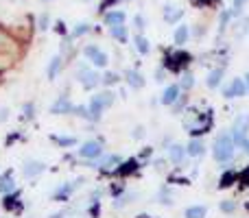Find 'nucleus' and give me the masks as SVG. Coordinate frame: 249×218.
Here are the masks:
<instances>
[{"label":"nucleus","instance_id":"obj_1","mask_svg":"<svg viewBox=\"0 0 249 218\" xmlns=\"http://www.w3.org/2000/svg\"><path fill=\"white\" fill-rule=\"evenodd\" d=\"M234 153H236V144H234L232 135L230 133H221L214 140V144H212V157L219 164H228L232 162Z\"/></svg>","mask_w":249,"mask_h":218},{"label":"nucleus","instance_id":"obj_2","mask_svg":"<svg viewBox=\"0 0 249 218\" xmlns=\"http://www.w3.org/2000/svg\"><path fill=\"white\" fill-rule=\"evenodd\" d=\"M114 101H116V96H114V92H109V90H105V92H99V94H94L92 96V101H90V116H92V120H101V114H103V109H107V107H112L114 105Z\"/></svg>","mask_w":249,"mask_h":218},{"label":"nucleus","instance_id":"obj_3","mask_svg":"<svg viewBox=\"0 0 249 218\" xmlns=\"http://www.w3.org/2000/svg\"><path fill=\"white\" fill-rule=\"evenodd\" d=\"M193 61V55L186 50H171L164 57V68L171 70V72H184L186 66Z\"/></svg>","mask_w":249,"mask_h":218},{"label":"nucleus","instance_id":"obj_4","mask_svg":"<svg viewBox=\"0 0 249 218\" xmlns=\"http://www.w3.org/2000/svg\"><path fill=\"white\" fill-rule=\"evenodd\" d=\"M22 50V44L13 37L9 31L0 29V55H7V57H18Z\"/></svg>","mask_w":249,"mask_h":218},{"label":"nucleus","instance_id":"obj_5","mask_svg":"<svg viewBox=\"0 0 249 218\" xmlns=\"http://www.w3.org/2000/svg\"><path fill=\"white\" fill-rule=\"evenodd\" d=\"M247 133H249V116H238L236 122H234V129H232V140L236 146L245 149L247 144Z\"/></svg>","mask_w":249,"mask_h":218},{"label":"nucleus","instance_id":"obj_6","mask_svg":"<svg viewBox=\"0 0 249 218\" xmlns=\"http://www.w3.org/2000/svg\"><path fill=\"white\" fill-rule=\"evenodd\" d=\"M83 55H86L88 59L92 61V66H94V68H105V66L109 64L107 55H105V52L101 50L99 46H94V44H90V46L83 48Z\"/></svg>","mask_w":249,"mask_h":218},{"label":"nucleus","instance_id":"obj_7","mask_svg":"<svg viewBox=\"0 0 249 218\" xmlns=\"http://www.w3.org/2000/svg\"><path fill=\"white\" fill-rule=\"evenodd\" d=\"M223 94H225V99H243V96H247L249 90H247L245 79H238V77L232 79V83L223 90Z\"/></svg>","mask_w":249,"mask_h":218},{"label":"nucleus","instance_id":"obj_8","mask_svg":"<svg viewBox=\"0 0 249 218\" xmlns=\"http://www.w3.org/2000/svg\"><path fill=\"white\" fill-rule=\"evenodd\" d=\"M79 81H81V85L86 87V90H94L96 85H99L103 79L99 77V72L92 68H81L79 70Z\"/></svg>","mask_w":249,"mask_h":218},{"label":"nucleus","instance_id":"obj_9","mask_svg":"<svg viewBox=\"0 0 249 218\" xmlns=\"http://www.w3.org/2000/svg\"><path fill=\"white\" fill-rule=\"evenodd\" d=\"M101 155H103V146L96 140L86 142V144H81V149H79V157H83V159H99Z\"/></svg>","mask_w":249,"mask_h":218},{"label":"nucleus","instance_id":"obj_10","mask_svg":"<svg viewBox=\"0 0 249 218\" xmlns=\"http://www.w3.org/2000/svg\"><path fill=\"white\" fill-rule=\"evenodd\" d=\"M179 99H181V85H177V83H171V85H168L166 90L162 92V99H160V103L166 105V107H173V105H175Z\"/></svg>","mask_w":249,"mask_h":218},{"label":"nucleus","instance_id":"obj_11","mask_svg":"<svg viewBox=\"0 0 249 218\" xmlns=\"http://www.w3.org/2000/svg\"><path fill=\"white\" fill-rule=\"evenodd\" d=\"M121 162H123V157H121V155H116V153L105 155V157L101 155L99 162L92 164V168H101V170H112V168H114V170H116V168L121 166Z\"/></svg>","mask_w":249,"mask_h":218},{"label":"nucleus","instance_id":"obj_12","mask_svg":"<svg viewBox=\"0 0 249 218\" xmlns=\"http://www.w3.org/2000/svg\"><path fill=\"white\" fill-rule=\"evenodd\" d=\"M124 20H127V13L123 11V9H109V11H105L103 16V22L105 26H118V24H124Z\"/></svg>","mask_w":249,"mask_h":218},{"label":"nucleus","instance_id":"obj_13","mask_svg":"<svg viewBox=\"0 0 249 218\" xmlns=\"http://www.w3.org/2000/svg\"><path fill=\"white\" fill-rule=\"evenodd\" d=\"M72 111H74V105H72V101H70L68 96H59V99L53 103V107H51V114H55V116L72 114Z\"/></svg>","mask_w":249,"mask_h":218},{"label":"nucleus","instance_id":"obj_14","mask_svg":"<svg viewBox=\"0 0 249 218\" xmlns=\"http://www.w3.org/2000/svg\"><path fill=\"white\" fill-rule=\"evenodd\" d=\"M173 39H175V46H177V48H181V46H184V44L190 39V26L186 24V22H179V24L175 26Z\"/></svg>","mask_w":249,"mask_h":218},{"label":"nucleus","instance_id":"obj_15","mask_svg":"<svg viewBox=\"0 0 249 218\" xmlns=\"http://www.w3.org/2000/svg\"><path fill=\"white\" fill-rule=\"evenodd\" d=\"M162 16H164V22H168V24H177V22L184 17V9L175 7V4H166Z\"/></svg>","mask_w":249,"mask_h":218},{"label":"nucleus","instance_id":"obj_16","mask_svg":"<svg viewBox=\"0 0 249 218\" xmlns=\"http://www.w3.org/2000/svg\"><path fill=\"white\" fill-rule=\"evenodd\" d=\"M186 153H188L190 157H201V155L206 153V144H203L201 137H193V140L186 144Z\"/></svg>","mask_w":249,"mask_h":218},{"label":"nucleus","instance_id":"obj_17","mask_svg":"<svg viewBox=\"0 0 249 218\" xmlns=\"http://www.w3.org/2000/svg\"><path fill=\"white\" fill-rule=\"evenodd\" d=\"M124 79H127V85L133 87V90H142L146 83L144 77H142L138 70H127V72H124Z\"/></svg>","mask_w":249,"mask_h":218},{"label":"nucleus","instance_id":"obj_18","mask_svg":"<svg viewBox=\"0 0 249 218\" xmlns=\"http://www.w3.org/2000/svg\"><path fill=\"white\" fill-rule=\"evenodd\" d=\"M186 155H188L186 153V146H181V144H173L171 149H168V159H171L175 166H179V164L184 162Z\"/></svg>","mask_w":249,"mask_h":218},{"label":"nucleus","instance_id":"obj_19","mask_svg":"<svg viewBox=\"0 0 249 218\" xmlns=\"http://www.w3.org/2000/svg\"><path fill=\"white\" fill-rule=\"evenodd\" d=\"M133 46H136V50L140 52V55H149V52H151V42L142 33L133 35Z\"/></svg>","mask_w":249,"mask_h":218},{"label":"nucleus","instance_id":"obj_20","mask_svg":"<svg viewBox=\"0 0 249 218\" xmlns=\"http://www.w3.org/2000/svg\"><path fill=\"white\" fill-rule=\"evenodd\" d=\"M223 74H225V70H223V68H214L210 74H208L206 85L210 87V90H216V87L221 85V81H223Z\"/></svg>","mask_w":249,"mask_h":218},{"label":"nucleus","instance_id":"obj_21","mask_svg":"<svg viewBox=\"0 0 249 218\" xmlns=\"http://www.w3.org/2000/svg\"><path fill=\"white\" fill-rule=\"evenodd\" d=\"M136 170H138V159H127V162H121V166H118L114 172H116L118 177H127Z\"/></svg>","mask_w":249,"mask_h":218},{"label":"nucleus","instance_id":"obj_22","mask_svg":"<svg viewBox=\"0 0 249 218\" xmlns=\"http://www.w3.org/2000/svg\"><path fill=\"white\" fill-rule=\"evenodd\" d=\"M109 35H112L114 39H118L121 44H127L129 42V29H127V24L112 26V29H109Z\"/></svg>","mask_w":249,"mask_h":218},{"label":"nucleus","instance_id":"obj_23","mask_svg":"<svg viewBox=\"0 0 249 218\" xmlns=\"http://www.w3.org/2000/svg\"><path fill=\"white\" fill-rule=\"evenodd\" d=\"M61 64H64V61H61V55H55L51 59L48 70H46V77L51 79V81H55V79H57V74H59V70H61Z\"/></svg>","mask_w":249,"mask_h":218},{"label":"nucleus","instance_id":"obj_24","mask_svg":"<svg viewBox=\"0 0 249 218\" xmlns=\"http://www.w3.org/2000/svg\"><path fill=\"white\" fill-rule=\"evenodd\" d=\"M44 168L46 166H44L42 162H26L22 172H24V177H37L39 172H44Z\"/></svg>","mask_w":249,"mask_h":218},{"label":"nucleus","instance_id":"obj_25","mask_svg":"<svg viewBox=\"0 0 249 218\" xmlns=\"http://www.w3.org/2000/svg\"><path fill=\"white\" fill-rule=\"evenodd\" d=\"M238 181V172L236 170H225L223 175H221L219 179V188H230V185H234Z\"/></svg>","mask_w":249,"mask_h":218},{"label":"nucleus","instance_id":"obj_26","mask_svg":"<svg viewBox=\"0 0 249 218\" xmlns=\"http://www.w3.org/2000/svg\"><path fill=\"white\" fill-rule=\"evenodd\" d=\"M206 216H208L206 205H190L184 212V218H206Z\"/></svg>","mask_w":249,"mask_h":218},{"label":"nucleus","instance_id":"obj_27","mask_svg":"<svg viewBox=\"0 0 249 218\" xmlns=\"http://www.w3.org/2000/svg\"><path fill=\"white\" fill-rule=\"evenodd\" d=\"M234 20V16H232V11L230 9H223L221 11V16H219V33H223L225 29H228V24Z\"/></svg>","mask_w":249,"mask_h":218},{"label":"nucleus","instance_id":"obj_28","mask_svg":"<svg viewBox=\"0 0 249 218\" xmlns=\"http://www.w3.org/2000/svg\"><path fill=\"white\" fill-rule=\"evenodd\" d=\"M13 190V177H11V172H7V175L0 179V192L2 194H9Z\"/></svg>","mask_w":249,"mask_h":218},{"label":"nucleus","instance_id":"obj_29","mask_svg":"<svg viewBox=\"0 0 249 218\" xmlns=\"http://www.w3.org/2000/svg\"><path fill=\"white\" fill-rule=\"evenodd\" d=\"M219 2L221 0H190V4L197 9H214L219 7Z\"/></svg>","mask_w":249,"mask_h":218},{"label":"nucleus","instance_id":"obj_30","mask_svg":"<svg viewBox=\"0 0 249 218\" xmlns=\"http://www.w3.org/2000/svg\"><path fill=\"white\" fill-rule=\"evenodd\" d=\"M184 90H193V85H195V77H193V72H181V83H179Z\"/></svg>","mask_w":249,"mask_h":218},{"label":"nucleus","instance_id":"obj_31","mask_svg":"<svg viewBox=\"0 0 249 218\" xmlns=\"http://www.w3.org/2000/svg\"><path fill=\"white\" fill-rule=\"evenodd\" d=\"M86 33H90V24H88V22H79L72 31V37H81V35H86Z\"/></svg>","mask_w":249,"mask_h":218},{"label":"nucleus","instance_id":"obj_32","mask_svg":"<svg viewBox=\"0 0 249 218\" xmlns=\"http://www.w3.org/2000/svg\"><path fill=\"white\" fill-rule=\"evenodd\" d=\"M249 2V0H232V9H234V11H232V16L234 17H241L243 16V7H245V4Z\"/></svg>","mask_w":249,"mask_h":218},{"label":"nucleus","instance_id":"obj_33","mask_svg":"<svg viewBox=\"0 0 249 218\" xmlns=\"http://www.w3.org/2000/svg\"><path fill=\"white\" fill-rule=\"evenodd\" d=\"M133 26H136V29L142 33V31L146 29V17L142 16V13H136V16H133Z\"/></svg>","mask_w":249,"mask_h":218},{"label":"nucleus","instance_id":"obj_34","mask_svg":"<svg viewBox=\"0 0 249 218\" xmlns=\"http://www.w3.org/2000/svg\"><path fill=\"white\" fill-rule=\"evenodd\" d=\"M48 26H51V16L44 11L42 16H39V20H37V29H39V31H46Z\"/></svg>","mask_w":249,"mask_h":218},{"label":"nucleus","instance_id":"obj_35","mask_svg":"<svg viewBox=\"0 0 249 218\" xmlns=\"http://www.w3.org/2000/svg\"><path fill=\"white\" fill-rule=\"evenodd\" d=\"M55 142L59 146H74V144H77V140H74V137H64V135L55 137Z\"/></svg>","mask_w":249,"mask_h":218},{"label":"nucleus","instance_id":"obj_36","mask_svg":"<svg viewBox=\"0 0 249 218\" xmlns=\"http://www.w3.org/2000/svg\"><path fill=\"white\" fill-rule=\"evenodd\" d=\"M118 79H121V77H118L116 72H107L103 77V83H105V85H114V83H118Z\"/></svg>","mask_w":249,"mask_h":218},{"label":"nucleus","instance_id":"obj_37","mask_svg":"<svg viewBox=\"0 0 249 218\" xmlns=\"http://www.w3.org/2000/svg\"><path fill=\"white\" fill-rule=\"evenodd\" d=\"M234 210H236V203L234 201H223L221 203V212H225V214H232Z\"/></svg>","mask_w":249,"mask_h":218},{"label":"nucleus","instance_id":"obj_38","mask_svg":"<svg viewBox=\"0 0 249 218\" xmlns=\"http://www.w3.org/2000/svg\"><path fill=\"white\" fill-rule=\"evenodd\" d=\"M72 114L81 116V118H86V120H92V116H90V109H88V107H83V105H81V107H74V111H72Z\"/></svg>","mask_w":249,"mask_h":218},{"label":"nucleus","instance_id":"obj_39","mask_svg":"<svg viewBox=\"0 0 249 218\" xmlns=\"http://www.w3.org/2000/svg\"><path fill=\"white\" fill-rule=\"evenodd\" d=\"M238 181H241L243 185H249V166L243 168V170L238 172Z\"/></svg>","mask_w":249,"mask_h":218},{"label":"nucleus","instance_id":"obj_40","mask_svg":"<svg viewBox=\"0 0 249 218\" xmlns=\"http://www.w3.org/2000/svg\"><path fill=\"white\" fill-rule=\"evenodd\" d=\"M121 2V0H103V2H101V11H109V9H112V4H118Z\"/></svg>","mask_w":249,"mask_h":218},{"label":"nucleus","instance_id":"obj_41","mask_svg":"<svg viewBox=\"0 0 249 218\" xmlns=\"http://www.w3.org/2000/svg\"><path fill=\"white\" fill-rule=\"evenodd\" d=\"M55 31H57V33H59V35H66V24H64V22H57V24H55Z\"/></svg>","mask_w":249,"mask_h":218},{"label":"nucleus","instance_id":"obj_42","mask_svg":"<svg viewBox=\"0 0 249 218\" xmlns=\"http://www.w3.org/2000/svg\"><path fill=\"white\" fill-rule=\"evenodd\" d=\"M133 137H136V140H140V137H144V129H142V127H138V129H136V133H133Z\"/></svg>","mask_w":249,"mask_h":218},{"label":"nucleus","instance_id":"obj_43","mask_svg":"<svg viewBox=\"0 0 249 218\" xmlns=\"http://www.w3.org/2000/svg\"><path fill=\"white\" fill-rule=\"evenodd\" d=\"M24 116H29V118L33 116V105H26V107H24Z\"/></svg>","mask_w":249,"mask_h":218},{"label":"nucleus","instance_id":"obj_44","mask_svg":"<svg viewBox=\"0 0 249 218\" xmlns=\"http://www.w3.org/2000/svg\"><path fill=\"white\" fill-rule=\"evenodd\" d=\"M136 218H153V216H149V214H138Z\"/></svg>","mask_w":249,"mask_h":218},{"label":"nucleus","instance_id":"obj_45","mask_svg":"<svg viewBox=\"0 0 249 218\" xmlns=\"http://www.w3.org/2000/svg\"><path fill=\"white\" fill-rule=\"evenodd\" d=\"M245 83H247V90H249V72L245 74Z\"/></svg>","mask_w":249,"mask_h":218},{"label":"nucleus","instance_id":"obj_46","mask_svg":"<svg viewBox=\"0 0 249 218\" xmlns=\"http://www.w3.org/2000/svg\"><path fill=\"white\" fill-rule=\"evenodd\" d=\"M245 151H247V155H249V142H247V144H245Z\"/></svg>","mask_w":249,"mask_h":218},{"label":"nucleus","instance_id":"obj_47","mask_svg":"<svg viewBox=\"0 0 249 218\" xmlns=\"http://www.w3.org/2000/svg\"><path fill=\"white\" fill-rule=\"evenodd\" d=\"M44 2H51V0H44Z\"/></svg>","mask_w":249,"mask_h":218},{"label":"nucleus","instance_id":"obj_48","mask_svg":"<svg viewBox=\"0 0 249 218\" xmlns=\"http://www.w3.org/2000/svg\"><path fill=\"white\" fill-rule=\"evenodd\" d=\"M124 2H129V0H124Z\"/></svg>","mask_w":249,"mask_h":218},{"label":"nucleus","instance_id":"obj_49","mask_svg":"<svg viewBox=\"0 0 249 218\" xmlns=\"http://www.w3.org/2000/svg\"><path fill=\"white\" fill-rule=\"evenodd\" d=\"M83 2H88V0H83Z\"/></svg>","mask_w":249,"mask_h":218}]
</instances>
